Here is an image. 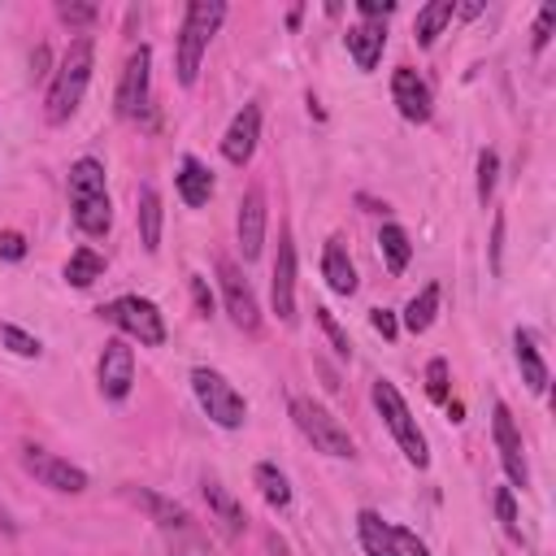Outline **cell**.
Listing matches in <instances>:
<instances>
[{"mask_svg":"<svg viewBox=\"0 0 556 556\" xmlns=\"http://www.w3.org/2000/svg\"><path fill=\"white\" fill-rule=\"evenodd\" d=\"M91 65H96L91 35H78V39L65 48V56H61V65H56V74H52L48 100H43V117H48L52 126H65V122L78 113L83 91H87V83H91Z\"/></svg>","mask_w":556,"mask_h":556,"instance_id":"6da1fadb","label":"cell"},{"mask_svg":"<svg viewBox=\"0 0 556 556\" xmlns=\"http://www.w3.org/2000/svg\"><path fill=\"white\" fill-rule=\"evenodd\" d=\"M70 208H74V226L91 239L109 235L113 226V204H109V187H104V165L96 156H78L70 165Z\"/></svg>","mask_w":556,"mask_h":556,"instance_id":"7a4b0ae2","label":"cell"},{"mask_svg":"<svg viewBox=\"0 0 556 556\" xmlns=\"http://www.w3.org/2000/svg\"><path fill=\"white\" fill-rule=\"evenodd\" d=\"M291 421H295V430L313 443V452L334 456V460H352V456H356V443H352L348 426H343L326 404H317L313 395H291Z\"/></svg>","mask_w":556,"mask_h":556,"instance_id":"3957f363","label":"cell"},{"mask_svg":"<svg viewBox=\"0 0 556 556\" xmlns=\"http://www.w3.org/2000/svg\"><path fill=\"white\" fill-rule=\"evenodd\" d=\"M226 17V4L222 0H191L187 13H182V26H178V83L191 87L195 74H200V56L208 48V39L217 35Z\"/></svg>","mask_w":556,"mask_h":556,"instance_id":"277c9868","label":"cell"},{"mask_svg":"<svg viewBox=\"0 0 556 556\" xmlns=\"http://www.w3.org/2000/svg\"><path fill=\"white\" fill-rule=\"evenodd\" d=\"M369 395H374V408H378V417H382V421H387V430L395 434V443H400L404 460H408V465H417V469H426V465H430V452H426V434H421L417 417L408 413V404H404L400 387H395V382H387V378H378Z\"/></svg>","mask_w":556,"mask_h":556,"instance_id":"5b68a950","label":"cell"},{"mask_svg":"<svg viewBox=\"0 0 556 556\" xmlns=\"http://www.w3.org/2000/svg\"><path fill=\"white\" fill-rule=\"evenodd\" d=\"M191 391H195V400H200V408L208 413L213 426H222V430H239V426L248 421V400H243L217 369L195 365V369H191Z\"/></svg>","mask_w":556,"mask_h":556,"instance_id":"8992f818","label":"cell"},{"mask_svg":"<svg viewBox=\"0 0 556 556\" xmlns=\"http://www.w3.org/2000/svg\"><path fill=\"white\" fill-rule=\"evenodd\" d=\"M100 317L113 321L126 339H139L143 348H161V343H165V317H161V308H156L152 300H143V295H117V300H109V304L100 308Z\"/></svg>","mask_w":556,"mask_h":556,"instance_id":"52a82bcc","label":"cell"},{"mask_svg":"<svg viewBox=\"0 0 556 556\" xmlns=\"http://www.w3.org/2000/svg\"><path fill=\"white\" fill-rule=\"evenodd\" d=\"M356 534H361V547H365L369 556H430L426 543H421L413 530L391 526V521L378 517L374 508L356 513Z\"/></svg>","mask_w":556,"mask_h":556,"instance_id":"ba28073f","label":"cell"},{"mask_svg":"<svg viewBox=\"0 0 556 556\" xmlns=\"http://www.w3.org/2000/svg\"><path fill=\"white\" fill-rule=\"evenodd\" d=\"M148 91H152V48L139 43L130 56H126V70H122V83H117V117L126 122H139L148 113Z\"/></svg>","mask_w":556,"mask_h":556,"instance_id":"9c48e42d","label":"cell"},{"mask_svg":"<svg viewBox=\"0 0 556 556\" xmlns=\"http://www.w3.org/2000/svg\"><path fill=\"white\" fill-rule=\"evenodd\" d=\"M22 469L39 482V486H52L61 495H83L87 491V473L78 465H70L65 456L48 452V447H22Z\"/></svg>","mask_w":556,"mask_h":556,"instance_id":"30bf717a","label":"cell"},{"mask_svg":"<svg viewBox=\"0 0 556 556\" xmlns=\"http://www.w3.org/2000/svg\"><path fill=\"white\" fill-rule=\"evenodd\" d=\"M217 282H222V300H226V313L239 330H256L261 326V308H256V295L248 287V278L239 274V265L230 256H217Z\"/></svg>","mask_w":556,"mask_h":556,"instance_id":"8fae6325","label":"cell"},{"mask_svg":"<svg viewBox=\"0 0 556 556\" xmlns=\"http://www.w3.org/2000/svg\"><path fill=\"white\" fill-rule=\"evenodd\" d=\"M491 430H495V447H500V465H504L508 482H513V486H526V482H530V465H526L521 430H517L508 404H495V413H491Z\"/></svg>","mask_w":556,"mask_h":556,"instance_id":"7c38bea8","label":"cell"},{"mask_svg":"<svg viewBox=\"0 0 556 556\" xmlns=\"http://www.w3.org/2000/svg\"><path fill=\"white\" fill-rule=\"evenodd\" d=\"M100 391L104 400H126L130 387H135V352L126 339H109L104 352H100Z\"/></svg>","mask_w":556,"mask_h":556,"instance_id":"4fadbf2b","label":"cell"},{"mask_svg":"<svg viewBox=\"0 0 556 556\" xmlns=\"http://www.w3.org/2000/svg\"><path fill=\"white\" fill-rule=\"evenodd\" d=\"M391 100H395V109H400V117L404 122H430V113H434V96H430V87H426V78L417 74V70H408V65H400L395 74H391Z\"/></svg>","mask_w":556,"mask_h":556,"instance_id":"5bb4252c","label":"cell"},{"mask_svg":"<svg viewBox=\"0 0 556 556\" xmlns=\"http://www.w3.org/2000/svg\"><path fill=\"white\" fill-rule=\"evenodd\" d=\"M269 300L278 321H295V243L291 230L278 235V256H274V278H269Z\"/></svg>","mask_w":556,"mask_h":556,"instance_id":"9a60e30c","label":"cell"},{"mask_svg":"<svg viewBox=\"0 0 556 556\" xmlns=\"http://www.w3.org/2000/svg\"><path fill=\"white\" fill-rule=\"evenodd\" d=\"M126 495H130L169 539H195V521H191V513H187L182 504H174V500H165V495H156V491H143V486H126Z\"/></svg>","mask_w":556,"mask_h":556,"instance_id":"2e32d148","label":"cell"},{"mask_svg":"<svg viewBox=\"0 0 556 556\" xmlns=\"http://www.w3.org/2000/svg\"><path fill=\"white\" fill-rule=\"evenodd\" d=\"M256 139H261V104H243V109L230 117L226 135H222V156H226L230 165H248L252 152H256Z\"/></svg>","mask_w":556,"mask_h":556,"instance_id":"e0dca14e","label":"cell"},{"mask_svg":"<svg viewBox=\"0 0 556 556\" xmlns=\"http://www.w3.org/2000/svg\"><path fill=\"white\" fill-rule=\"evenodd\" d=\"M239 252L243 261H256L261 248H265V187H248L243 200H239Z\"/></svg>","mask_w":556,"mask_h":556,"instance_id":"ac0fdd59","label":"cell"},{"mask_svg":"<svg viewBox=\"0 0 556 556\" xmlns=\"http://www.w3.org/2000/svg\"><path fill=\"white\" fill-rule=\"evenodd\" d=\"M204 504H208V521H217V530L226 534V539H235V534H243V526H248V517H243V504L217 482V478H204Z\"/></svg>","mask_w":556,"mask_h":556,"instance_id":"d6986e66","label":"cell"},{"mask_svg":"<svg viewBox=\"0 0 556 556\" xmlns=\"http://www.w3.org/2000/svg\"><path fill=\"white\" fill-rule=\"evenodd\" d=\"M382 48H387V26L382 22H352L348 26V52H352V61H356V70H374L378 61H382Z\"/></svg>","mask_w":556,"mask_h":556,"instance_id":"ffe728a7","label":"cell"},{"mask_svg":"<svg viewBox=\"0 0 556 556\" xmlns=\"http://www.w3.org/2000/svg\"><path fill=\"white\" fill-rule=\"evenodd\" d=\"M321 278H326V287L334 295H352L356 291V265H352L343 239H326V248H321Z\"/></svg>","mask_w":556,"mask_h":556,"instance_id":"44dd1931","label":"cell"},{"mask_svg":"<svg viewBox=\"0 0 556 556\" xmlns=\"http://www.w3.org/2000/svg\"><path fill=\"white\" fill-rule=\"evenodd\" d=\"M513 352H517L521 382H526L534 395H543V391H547V361H543V352H539L534 330H517V334H513Z\"/></svg>","mask_w":556,"mask_h":556,"instance_id":"7402d4cb","label":"cell"},{"mask_svg":"<svg viewBox=\"0 0 556 556\" xmlns=\"http://www.w3.org/2000/svg\"><path fill=\"white\" fill-rule=\"evenodd\" d=\"M174 182H178V195H182L191 208L208 204V195H213V174H208V165H200L195 156H182Z\"/></svg>","mask_w":556,"mask_h":556,"instance_id":"603a6c76","label":"cell"},{"mask_svg":"<svg viewBox=\"0 0 556 556\" xmlns=\"http://www.w3.org/2000/svg\"><path fill=\"white\" fill-rule=\"evenodd\" d=\"M452 13H456V0H430V4H421L417 17H413V39L421 48H430L443 35V26L452 22Z\"/></svg>","mask_w":556,"mask_h":556,"instance_id":"cb8c5ba5","label":"cell"},{"mask_svg":"<svg viewBox=\"0 0 556 556\" xmlns=\"http://www.w3.org/2000/svg\"><path fill=\"white\" fill-rule=\"evenodd\" d=\"M135 217H139V239H143V248L148 252H156L161 248V195H156V187L152 182H143L139 187V195H135Z\"/></svg>","mask_w":556,"mask_h":556,"instance_id":"d4e9b609","label":"cell"},{"mask_svg":"<svg viewBox=\"0 0 556 556\" xmlns=\"http://www.w3.org/2000/svg\"><path fill=\"white\" fill-rule=\"evenodd\" d=\"M378 248H382V261H387V269H391V274H404V269H408L413 243H408V230H404V226L387 222V226L378 230Z\"/></svg>","mask_w":556,"mask_h":556,"instance_id":"484cf974","label":"cell"},{"mask_svg":"<svg viewBox=\"0 0 556 556\" xmlns=\"http://www.w3.org/2000/svg\"><path fill=\"white\" fill-rule=\"evenodd\" d=\"M434 313H439V282H426V287L408 300V308H404V326H408L413 334H426V330L434 326Z\"/></svg>","mask_w":556,"mask_h":556,"instance_id":"4316f807","label":"cell"},{"mask_svg":"<svg viewBox=\"0 0 556 556\" xmlns=\"http://www.w3.org/2000/svg\"><path fill=\"white\" fill-rule=\"evenodd\" d=\"M100 274H104V256H100L96 248L70 252V261H65V282H70V287H91Z\"/></svg>","mask_w":556,"mask_h":556,"instance_id":"83f0119b","label":"cell"},{"mask_svg":"<svg viewBox=\"0 0 556 556\" xmlns=\"http://www.w3.org/2000/svg\"><path fill=\"white\" fill-rule=\"evenodd\" d=\"M252 478H256V486H261V495H265L269 508H287V504H291V486H287V473H282L278 465L261 460V465L252 469Z\"/></svg>","mask_w":556,"mask_h":556,"instance_id":"f1b7e54d","label":"cell"},{"mask_svg":"<svg viewBox=\"0 0 556 556\" xmlns=\"http://www.w3.org/2000/svg\"><path fill=\"white\" fill-rule=\"evenodd\" d=\"M495 174H500V156L491 148H482L478 152V200L482 204H491V195H495Z\"/></svg>","mask_w":556,"mask_h":556,"instance_id":"f546056e","label":"cell"},{"mask_svg":"<svg viewBox=\"0 0 556 556\" xmlns=\"http://www.w3.org/2000/svg\"><path fill=\"white\" fill-rule=\"evenodd\" d=\"M0 339H4V348H9V352H17V356H39V352H43V343H39L35 334H26L22 326H13V321H9V326H0Z\"/></svg>","mask_w":556,"mask_h":556,"instance_id":"4dcf8cb0","label":"cell"},{"mask_svg":"<svg viewBox=\"0 0 556 556\" xmlns=\"http://www.w3.org/2000/svg\"><path fill=\"white\" fill-rule=\"evenodd\" d=\"M96 13H100L96 4H83V0H56V17H61L65 26H78V30H83V26H91V22H96Z\"/></svg>","mask_w":556,"mask_h":556,"instance_id":"1f68e13d","label":"cell"},{"mask_svg":"<svg viewBox=\"0 0 556 556\" xmlns=\"http://www.w3.org/2000/svg\"><path fill=\"white\" fill-rule=\"evenodd\" d=\"M426 395H430L434 404H447V361H443V356H434V361L426 365Z\"/></svg>","mask_w":556,"mask_h":556,"instance_id":"d6a6232c","label":"cell"},{"mask_svg":"<svg viewBox=\"0 0 556 556\" xmlns=\"http://www.w3.org/2000/svg\"><path fill=\"white\" fill-rule=\"evenodd\" d=\"M317 313V326L326 330V339H330V348L339 352V356H352V343H348V334H343V326L334 321V313L330 308H313Z\"/></svg>","mask_w":556,"mask_h":556,"instance_id":"836d02e7","label":"cell"},{"mask_svg":"<svg viewBox=\"0 0 556 556\" xmlns=\"http://www.w3.org/2000/svg\"><path fill=\"white\" fill-rule=\"evenodd\" d=\"M552 30H556V4H543V9H539V22H534V35H530V48L543 52L547 39H552Z\"/></svg>","mask_w":556,"mask_h":556,"instance_id":"e575fe53","label":"cell"},{"mask_svg":"<svg viewBox=\"0 0 556 556\" xmlns=\"http://www.w3.org/2000/svg\"><path fill=\"white\" fill-rule=\"evenodd\" d=\"M356 13H361L365 22H382V17L395 13V0H356Z\"/></svg>","mask_w":556,"mask_h":556,"instance_id":"d590c367","label":"cell"},{"mask_svg":"<svg viewBox=\"0 0 556 556\" xmlns=\"http://www.w3.org/2000/svg\"><path fill=\"white\" fill-rule=\"evenodd\" d=\"M495 513H500V521H504V530L517 539L521 530H517V508H513V495L508 491H495Z\"/></svg>","mask_w":556,"mask_h":556,"instance_id":"8d00e7d4","label":"cell"},{"mask_svg":"<svg viewBox=\"0 0 556 556\" xmlns=\"http://www.w3.org/2000/svg\"><path fill=\"white\" fill-rule=\"evenodd\" d=\"M369 326H374V330H378L382 339H395V330H400V326H395V313H391V308H374V313H369Z\"/></svg>","mask_w":556,"mask_h":556,"instance_id":"74e56055","label":"cell"},{"mask_svg":"<svg viewBox=\"0 0 556 556\" xmlns=\"http://www.w3.org/2000/svg\"><path fill=\"white\" fill-rule=\"evenodd\" d=\"M0 256H9V261H22V256H26V243H22L17 230H4V235H0Z\"/></svg>","mask_w":556,"mask_h":556,"instance_id":"f35d334b","label":"cell"},{"mask_svg":"<svg viewBox=\"0 0 556 556\" xmlns=\"http://www.w3.org/2000/svg\"><path fill=\"white\" fill-rule=\"evenodd\" d=\"M191 295H195V308H200V317H208V308H213V295H208V287H204V278H200V274H191Z\"/></svg>","mask_w":556,"mask_h":556,"instance_id":"ab89813d","label":"cell"},{"mask_svg":"<svg viewBox=\"0 0 556 556\" xmlns=\"http://www.w3.org/2000/svg\"><path fill=\"white\" fill-rule=\"evenodd\" d=\"M0 530H4V534H13V530H17V521H13V517H9V508H4V500H0Z\"/></svg>","mask_w":556,"mask_h":556,"instance_id":"60d3db41","label":"cell"},{"mask_svg":"<svg viewBox=\"0 0 556 556\" xmlns=\"http://www.w3.org/2000/svg\"><path fill=\"white\" fill-rule=\"evenodd\" d=\"M456 13H460V17H478V13H482V4H456Z\"/></svg>","mask_w":556,"mask_h":556,"instance_id":"b9f144b4","label":"cell"}]
</instances>
